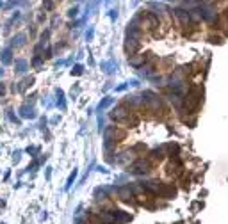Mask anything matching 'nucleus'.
Instances as JSON below:
<instances>
[{
	"instance_id": "25",
	"label": "nucleus",
	"mask_w": 228,
	"mask_h": 224,
	"mask_svg": "<svg viewBox=\"0 0 228 224\" xmlns=\"http://www.w3.org/2000/svg\"><path fill=\"white\" fill-rule=\"evenodd\" d=\"M82 70H84L82 66H80V64H77V66H75V68L72 70V73H73V75H80V73H82Z\"/></svg>"
},
{
	"instance_id": "26",
	"label": "nucleus",
	"mask_w": 228,
	"mask_h": 224,
	"mask_svg": "<svg viewBox=\"0 0 228 224\" xmlns=\"http://www.w3.org/2000/svg\"><path fill=\"white\" fill-rule=\"evenodd\" d=\"M93 34H95V29H93V27H89L87 34H86V38H87V41H91V39H93Z\"/></svg>"
},
{
	"instance_id": "7",
	"label": "nucleus",
	"mask_w": 228,
	"mask_h": 224,
	"mask_svg": "<svg viewBox=\"0 0 228 224\" xmlns=\"http://www.w3.org/2000/svg\"><path fill=\"white\" fill-rule=\"evenodd\" d=\"M118 196H119V199L125 203H135V199H134V194H132V189L130 187H123V189H119L118 190Z\"/></svg>"
},
{
	"instance_id": "1",
	"label": "nucleus",
	"mask_w": 228,
	"mask_h": 224,
	"mask_svg": "<svg viewBox=\"0 0 228 224\" xmlns=\"http://www.w3.org/2000/svg\"><path fill=\"white\" fill-rule=\"evenodd\" d=\"M200 100H201V89L200 87L191 89L189 93L185 94V98H184V109L187 110V112L196 110L198 109V105H200Z\"/></svg>"
},
{
	"instance_id": "21",
	"label": "nucleus",
	"mask_w": 228,
	"mask_h": 224,
	"mask_svg": "<svg viewBox=\"0 0 228 224\" xmlns=\"http://www.w3.org/2000/svg\"><path fill=\"white\" fill-rule=\"evenodd\" d=\"M111 103H112V98H103V100L100 102V105H98V109H100V110H103L105 107H109Z\"/></svg>"
},
{
	"instance_id": "8",
	"label": "nucleus",
	"mask_w": 228,
	"mask_h": 224,
	"mask_svg": "<svg viewBox=\"0 0 228 224\" xmlns=\"http://www.w3.org/2000/svg\"><path fill=\"white\" fill-rule=\"evenodd\" d=\"M146 60H148V55L135 54V55H132V57L128 59V62H130V66H134V68H141V66H145Z\"/></svg>"
},
{
	"instance_id": "12",
	"label": "nucleus",
	"mask_w": 228,
	"mask_h": 224,
	"mask_svg": "<svg viewBox=\"0 0 228 224\" xmlns=\"http://www.w3.org/2000/svg\"><path fill=\"white\" fill-rule=\"evenodd\" d=\"M112 215H114V222H128L130 219H132V215L127 212H121V210H111Z\"/></svg>"
},
{
	"instance_id": "23",
	"label": "nucleus",
	"mask_w": 228,
	"mask_h": 224,
	"mask_svg": "<svg viewBox=\"0 0 228 224\" xmlns=\"http://www.w3.org/2000/svg\"><path fill=\"white\" fill-rule=\"evenodd\" d=\"M57 96H59V100H57V105H59L61 109H64V94H62V91H59V93H57Z\"/></svg>"
},
{
	"instance_id": "24",
	"label": "nucleus",
	"mask_w": 228,
	"mask_h": 224,
	"mask_svg": "<svg viewBox=\"0 0 228 224\" xmlns=\"http://www.w3.org/2000/svg\"><path fill=\"white\" fill-rule=\"evenodd\" d=\"M89 224H103V222H102V219L98 215H91L89 217Z\"/></svg>"
},
{
	"instance_id": "16",
	"label": "nucleus",
	"mask_w": 228,
	"mask_h": 224,
	"mask_svg": "<svg viewBox=\"0 0 228 224\" xmlns=\"http://www.w3.org/2000/svg\"><path fill=\"white\" fill-rule=\"evenodd\" d=\"M2 62H4V64L13 62V50L11 48H6L4 52H2Z\"/></svg>"
},
{
	"instance_id": "2",
	"label": "nucleus",
	"mask_w": 228,
	"mask_h": 224,
	"mask_svg": "<svg viewBox=\"0 0 228 224\" xmlns=\"http://www.w3.org/2000/svg\"><path fill=\"white\" fill-rule=\"evenodd\" d=\"M125 132L123 130H119V128H116V126H109L105 130V148L109 149V148L112 146V144H116V142H119L121 139H125Z\"/></svg>"
},
{
	"instance_id": "9",
	"label": "nucleus",
	"mask_w": 228,
	"mask_h": 224,
	"mask_svg": "<svg viewBox=\"0 0 228 224\" xmlns=\"http://www.w3.org/2000/svg\"><path fill=\"white\" fill-rule=\"evenodd\" d=\"M167 175H171V176H180L182 175V164H180V162H178V160H173V162H169V164H167Z\"/></svg>"
},
{
	"instance_id": "3",
	"label": "nucleus",
	"mask_w": 228,
	"mask_h": 224,
	"mask_svg": "<svg viewBox=\"0 0 228 224\" xmlns=\"http://www.w3.org/2000/svg\"><path fill=\"white\" fill-rule=\"evenodd\" d=\"M151 162L150 160H145V159H137L135 162H132V164L128 165V171L130 173H134V175H146V173H150L151 171Z\"/></svg>"
},
{
	"instance_id": "4",
	"label": "nucleus",
	"mask_w": 228,
	"mask_h": 224,
	"mask_svg": "<svg viewBox=\"0 0 228 224\" xmlns=\"http://www.w3.org/2000/svg\"><path fill=\"white\" fill-rule=\"evenodd\" d=\"M130 114H132V110L127 107V103H123L119 105L118 109H114L112 112H109V116H111V119L112 121H116V123H127V119L130 117Z\"/></svg>"
},
{
	"instance_id": "27",
	"label": "nucleus",
	"mask_w": 228,
	"mask_h": 224,
	"mask_svg": "<svg viewBox=\"0 0 228 224\" xmlns=\"http://www.w3.org/2000/svg\"><path fill=\"white\" fill-rule=\"evenodd\" d=\"M77 13H78V9H77V7H73V9L68 11V16H77Z\"/></svg>"
},
{
	"instance_id": "15",
	"label": "nucleus",
	"mask_w": 228,
	"mask_h": 224,
	"mask_svg": "<svg viewBox=\"0 0 228 224\" xmlns=\"http://www.w3.org/2000/svg\"><path fill=\"white\" fill-rule=\"evenodd\" d=\"M98 217L102 219V222H103V224H112V222H114V215H112L111 210H109V212H102V213H98Z\"/></svg>"
},
{
	"instance_id": "6",
	"label": "nucleus",
	"mask_w": 228,
	"mask_h": 224,
	"mask_svg": "<svg viewBox=\"0 0 228 224\" xmlns=\"http://www.w3.org/2000/svg\"><path fill=\"white\" fill-rule=\"evenodd\" d=\"M198 14H200V18H203L205 22H214V20H216V9L212 6H201L200 9H198Z\"/></svg>"
},
{
	"instance_id": "19",
	"label": "nucleus",
	"mask_w": 228,
	"mask_h": 224,
	"mask_svg": "<svg viewBox=\"0 0 228 224\" xmlns=\"http://www.w3.org/2000/svg\"><path fill=\"white\" fill-rule=\"evenodd\" d=\"M164 157H166V153H164V149H162V148H157V149H153V151H151V159L162 160Z\"/></svg>"
},
{
	"instance_id": "30",
	"label": "nucleus",
	"mask_w": 228,
	"mask_h": 224,
	"mask_svg": "<svg viewBox=\"0 0 228 224\" xmlns=\"http://www.w3.org/2000/svg\"><path fill=\"white\" fill-rule=\"evenodd\" d=\"M32 64L34 66H39V64H41V59H39V57H36V59L32 60Z\"/></svg>"
},
{
	"instance_id": "22",
	"label": "nucleus",
	"mask_w": 228,
	"mask_h": 224,
	"mask_svg": "<svg viewBox=\"0 0 228 224\" xmlns=\"http://www.w3.org/2000/svg\"><path fill=\"white\" fill-rule=\"evenodd\" d=\"M75 176H77V169H73V173L70 175V178H68V183H66V189H70V187H72V183L75 181Z\"/></svg>"
},
{
	"instance_id": "20",
	"label": "nucleus",
	"mask_w": 228,
	"mask_h": 224,
	"mask_svg": "<svg viewBox=\"0 0 228 224\" xmlns=\"http://www.w3.org/2000/svg\"><path fill=\"white\" fill-rule=\"evenodd\" d=\"M32 82H34V78H32V77H27V78H25V80L22 82V86H18V87H16V91H23V89H27L29 86H32Z\"/></svg>"
},
{
	"instance_id": "18",
	"label": "nucleus",
	"mask_w": 228,
	"mask_h": 224,
	"mask_svg": "<svg viewBox=\"0 0 228 224\" xmlns=\"http://www.w3.org/2000/svg\"><path fill=\"white\" fill-rule=\"evenodd\" d=\"M25 39H27L25 34H18V36H14V38H13V46H23V44H25Z\"/></svg>"
},
{
	"instance_id": "5",
	"label": "nucleus",
	"mask_w": 228,
	"mask_h": 224,
	"mask_svg": "<svg viewBox=\"0 0 228 224\" xmlns=\"http://www.w3.org/2000/svg\"><path fill=\"white\" fill-rule=\"evenodd\" d=\"M175 18H177L178 22H180V25H182L184 29L193 27V22H191L189 13H187V11H184V9H175Z\"/></svg>"
},
{
	"instance_id": "28",
	"label": "nucleus",
	"mask_w": 228,
	"mask_h": 224,
	"mask_svg": "<svg viewBox=\"0 0 228 224\" xmlns=\"http://www.w3.org/2000/svg\"><path fill=\"white\" fill-rule=\"evenodd\" d=\"M43 6L46 7V9H52V0H45V2H43Z\"/></svg>"
},
{
	"instance_id": "10",
	"label": "nucleus",
	"mask_w": 228,
	"mask_h": 224,
	"mask_svg": "<svg viewBox=\"0 0 228 224\" xmlns=\"http://www.w3.org/2000/svg\"><path fill=\"white\" fill-rule=\"evenodd\" d=\"M175 194H177L175 187H173V185H166V183H164V185L161 187V190H159L157 196H162V197H166V199H173Z\"/></svg>"
},
{
	"instance_id": "29",
	"label": "nucleus",
	"mask_w": 228,
	"mask_h": 224,
	"mask_svg": "<svg viewBox=\"0 0 228 224\" xmlns=\"http://www.w3.org/2000/svg\"><path fill=\"white\" fill-rule=\"evenodd\" d=\"M4 94H6V86L0 84V96H4Z\"/></svg>"
},
{
	"instance_id": "13",
	"label": "nucleus",
	"mask_w": 228,
	"mask_h": 224,
	"mask_svg": "<svg viewBox=\"0 0 228 224\" xmlns=\"http://www.w3.org/2000/svg\"><path fill=\"white\" fill-rule=\"evenodd\" d=\"M162 149H164V153L169 155V157H177L178 155V144L177 142H169L166 146H162Z\"/></svg>"
},
{
	"instance_id": "11",
	"label": "nucleus",
	"mask_w": 228,
	"mask_h": 224,
	"mask_svg": "<svg viewBox=\"0 0 228 224\" xmlns=\"http://www.w3.org/2000/svg\"><path fill=\"white\" fill-rule=\"evenodd\" d=\"M139 44H141V41H139V39L127 38V41H125V50H127L128 54H135V52L139 50Z\"/></svg>"
},
{
	"instance_id": "14",
	"label": "nucleus",
	"mask_w": 228,
	"mask_h": 224,
	"mask_svg": "<svg viewBox=\"0 0 228 224\" xmlns=\"http://www.w3.org/2000/svg\"><path fill=\"white\" fill-rule=\"evenodd\" d=\"M20 116H22V117H36V112H34L32 107L23 105L22 109H20Z\"/></svg>"
},
{
	"instance_id": "17",
	"label": "nucleus",
	"mask_w": 228,
	"mask_h": 224,
	"mask_svg": "<svg viewBox=\"0 0 228 224\" xmlns=\"http://www.w3.org/2000/svg\"><path fill=\"white\" fill-rule=\"evenodd\" d=\"M27 68H29V62L25 59H18L16 60V71H18V73H25Z\"/></svg>"
},
{
	"instance_id": "31",
	"label": "nucleus",
	"mask_w": 228,
	"mask_h": 224,
	"mask_svg": "<svg viewBox=\"0 0 228 224\" xmlns=\"http://www.w3.org/2000/svg\"><path fill=\"white\" fill-rule=\"evenodd\" d=\"M0 6H2V2H0Z\"/></svg>"
}]
</instances>
